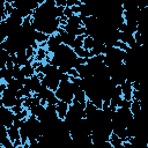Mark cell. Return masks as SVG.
<instances>
[{"instance_id": "4fadbf2b", "label": "cell", "mask_w": 148, "mask_h": 148, "mask_svg": "<svg viewBox=\"0 0 148 148\" xmlns=\"http://www.w3.org/2000/svg\"><path fill=\"white\" fill-rule=\"evenodd\" d=\"M94 45H95L94 38L90 37V36H86L84 39H83V43H82V47H83L84 50H87V51H90V50L94 47Z\"/></svg>"}, {"instance_id": "d6986e66", "label": "cell", "mask_w": 148, "mask_h": 148, "mask_svg": "<svg viewBox=\"0 0 148 148\" xmlns=\"http://www.w3.org/2000/svg\"><path fill=\"white\" fill-rule=\"evenodd\" d=\"M67 74H68L71 77H79V74H77V72H76L75 68H71V69H68Z\"/></svg>"}, {"instance_id": "7402d4cb", "label": "cell", "mask_w": 148, "mask_h": 148, "mask_svg": "<svg viewBox=\"0 0 148 148\" xmlns=\"http://www.w3.org/2000/svg\"><path fill=\"white\" fill-rule=\"evenodd\" d=\"M6 68H7V69H9V71H10V69H13V68H14V64H13L12 61H9V60H8V61L6 62Z\"/></svg>"}, {"instance_id": "30bf717a", "label": "cell", "mask_w": 148, "mask_h": 148, "mask_svg": "<svg viewBox=\"0 0 148 148\" xmlns=\"http://www.w3.org/2000/svg\"><path fill=\"white\" fill-rule=\"evenodd\" d=\"M47 54H50V53L47 52V50L45 47H38L37 51H36V54H35V59L34 60L43 62L45 60V58L47 57Z\"/></svg>"}, {"instance_id": "3957f363", "label": "cell", "mask_w": 148, "mask_h": 148, "mask_svg": "<svg viewBox=\"0 0 148 148\" xmlns=\"http://www.w3.org/2000/svg\"><path fill=\"white\" fill-rule=\"evenodd\" d=\"M61 44H62V42H61V36H60L58 32H56V34L49 36V39H47V42H46V50H47V52H49L50 54H53V53L58 50V47H59Z\"/></svg>"}, {"instance_id": "484cf974", "label": "cell", "mask_w": 148, "mask_h": 148, "mask_svg": "<svg viewBox=\"0 0 148 148\" xmlns=\"http://www.w3.org/2000/svg\"><path fill=\"white\" fill-rule=\"evenodd\" d=\"M0 148H2V147H1V145H0Z\"/></svg>"}, {"instance_id": "8fae6325", "label": "cell", "mask_w": 148, "mask_h": 148, "mask_svg": "<svg viewBox=\"0 0 148 148\" xmlns=\"http://www.w3.org/2000/svg\"><path fill=\"white\" fill-rule=\"evenodd\" d=\"M7 88L13 90V91H18L23 88V84H22V81H18V80H15V79H12L8 83H6Z\"/></svg>"}, {"instance_id": "603a6c76", "label": "cell", "mask_w": 148, "mask_h": 148, "mask_svg": "<svg viewBox=\"0 0 148 148\" xmlns=\"http://www.w3.org/2000/svg\"><path fill=\"white\" fill-rule=\"evenodd\" d=\"M123 148H133V146L128 141H123Z\"/></svg>"}, {"instance_id": "52a82bcc", "label": "cell", "mask_w": 148, "mask_h": 148, "mask_svg": "<svg viewBox=\"0 0 148 148\" xmlns=\"http://www.w3.org/2000/svg\"><path fill=\"white\" fill-rule=\"evenodd\" d=\"M34 39L35 42L38 44V47H44L46 45V42L49 39V36L44 32H40V31H36L35 30V34H34Z\"/></svg>"}, {"instance_id": "9c48e42d", "label": "cell", "mask_w": 148, "mask_h": 148, "mask_svg": "<svg viewBox=\"0 0 148 148\" xmlns=\"http://www.w3.org/2000/svg\"><path fill=\"white\" fill-rule=\"evenodd\" d=\"M21 72L23 73L24 77H27V79H30V77H32L35 75V69H34L31 62H28L27 65L22 66L21 67Z\"/></svg>"}, {"instance_id": "d4e9b609", "label": "cell", "mask_w": 148, "mask_h": 148, "mask_svg": "<svg viewBox=\"0 0 148 148\" xmlns=\"http://www.w3.org/2000/svg\"><path fill=\"white\" fill-rule=\"evenodd\" d=\"M16 148H22V146H18V147H16Z\"/></svg>"}, {"instance_id": "ac0fdd59", "label": "cell", "mask_w": 148, "mask_h": 148, "mask_svg": "<svg viewBox=\"0 0 148 148\" xmlns=\"http://www.w3.org/2000/svg\"><path fill=\"white\" fill-rule=\"evenodd\" d=\"M10 110H12V112H13L14 114H17V113H20L21 111H23V106H22V105H14L13 108H10Z\"/></svg>"}, {"instance_id": "8992f818", "label": "cell", "mask_w": 148, "mask_h": 148, "mask_svg": "<svg viewBox=\"0 0 148 148\" xmlns=\"http://www.w3.org/2000/svg\"><path fill=\"white\" fill-rule=\"evenodd\" d=\"M68 104L66 102H62V101H58L57 105H56V112H57V117L59 120H64L67 116V112H68Z\"/></svg>"}, {"instance_id": "44dd1931", "label": "cell", "mask_w": 148, "mask_h": 148, "mask_svg": "<svg viewBox=\"0 0 148 148\" xmlns=\"http://www.w3.org/2000/svg\"><path fill=\"white\" fill-rule=\"evenodd\" d=\"M7 135V128L5 126H0V138H5Z\"/></svg>"}, {"instance_id": "277c9868", "label": "cell", "mask_w": 148, "mask_h": 148, "mask_svg": "<svg viewBox=\"0 0 148 148\" xmlns=\"http://www.w3.org/2000/svg\"><path fill=\"white\" fill-rule=\"evenodd\" d=\"M15 94L16 91H13L8 88L5 89V91L1 94V97H2V105L5 108H13L15 104H16V97H15Z\"/></svg>"}, {"instance_id": "ffe728a7", "label": "cell", "mask_w": 148, "mask_h": 148, "mask_svg": "<svg viewBox=\"0 0 148 148\" xmlns=\"http://www.w3.org/2000/svg\"><path fill=\"white\" fill-rule=\"evenodd\" d=\"M57 7H66V0H54Z\"/></svg>"}, {"instance_id": "5b68a950", "label": "cell", "mask_w": 148, "mask_h": 148, "mask_svg": "<svg viewBox=\"0 0 148 148\" xmlns=\"http://www.w3.org/2000/svg\"><path fill=\"white\" fill-rule=\"evenodd\" d=\"M120 89H121V97H123V99L132 101V92H133L132 82H130V81L126 80V81L120 86Z\"/></svg>"}, {"instance_id": "9a60e30c", "label": "cell", "mask_w": 148, "mask_h": 148, "mask_svg": "<svg viewBox=\"0 0 148 148\" xmlns=\"http://www.w3.org/2000/svg\"><path fill=\"white\" fill-rule=\"evenodd\" d=\"M0 145L2 148H14L13 146V142L9 140L8 136H5V138H0Z\"/></svg>"}, {"instance_id": "7c38bea8", "label": "cell", "mask_w": 148, "mask_h": 148, "mask_svg": "<svg viewBox=\"0 0 148 148\" xmlns=\"http://www.w3.org/2000/svg\"><path fill=\"white\" fill-rule=\"evenodd\" d=\"M130 111L133 114V117L134 116H138L142 111V104H141V102H139V101H132L131 102V106H130Z\"/></svg>"}, {"instance_id": "ba28073f", "label": "cell", "mask_w": 148, "mask_h": 148, "mask_svg": "<svg viewBox=\"0 0 148 148\" xmlns=\"http://www.w3.org/2000/svg\"><path fill=\"white\" fill-rule=\"evenodd\" d=\"M7 135H8L9 140L12 142H14V141L20 139V130L16 128L15 126H10V127L7 128Z\"/></svg>"}, {"instance_id": "2e32d148", "label": "cell", "mask_w": 148, "mask_h": 148, "mask_svg": "<svg viewBox=\"0 0 148 148\" xmlns=\"http://www.w3.org/2000/svg\"><path fill=\"white\" fill-rule=\"evenodd\" d=\"M25 54L28 57V59H35V54H36V51L32 49V46H28L25 49Z\"/></svg>"}, {"instance_id": "7a4b0ae2", "label": "cell", "mask_w": 148, "mask_h": 148, "mask_svg": "<svg viewBox=\"0 0 148 148\" xmlns=\"http://www.w3.org/2000/svg\"><path fill=\"white\" fill-rule=\"evenodd\" d=\"M14 117H15V114L12 112L10 109L0 106V126H5L6 128L13 126Z\"/></svg>"}, {"instance_id": "cb8c5ba5", "label": "cell", "mask_w": 148, "mask_h": 148, "mask_svg": "<svg viewBox=\"0 0 148 148\" xmlns=\"http://www.w3.org/2000/svg\"><path fill=\"white\" fill-rule=\"evenodd\" d=\"M0 106H3V105H2V97H1V94H0Z\"/></svg>"}, {"instance_id": "5bb4252c", "label": "cell", "mask_w": 148, "mask_h": 148, "mask_svg": "<svg viewBox=\"0 0 148 148\" xmlns=\"http://www.w3.org/2000/svg\"><path fill=\"white\" fill-rule=\"evenodd\" d=\"M67 24H71V25H82V20L79 15L76 14H73L69 18H67Z\"/></svg>"}, {"instance_id": "e0dca14e", "label": "cell", "mask_w": 148, "mask_h": 148, "mask_svg": "<svg viewBox=\"0 0 148 148\" xmlns=\"http://www.w3.org/2000/svg\"><path fill=\"white\" fill-rule=\"evenodd\" d=\"M73 14H74V13H73V10L71 9V7H67V6H66V7L64 8V16H65L66 18H69Z\"/></svg>"}, {"instance_id": "6da1fadb", "label": "cell", "mask_w": 148, "mask_h": 148, "mask_svg": "<svg viewBox=\"0 0 148 148\" xmlns=\"http://www.w3.org/2000/svg\"><path fill=\"white\" fill-rule=\"evenodd\" d=\"M54 94H56V97L58 98V101L66 102L68 105L72 104L74 96H73V87L69 81H60L59 87L57 88Z\"/></svg>"}]
</instances>
